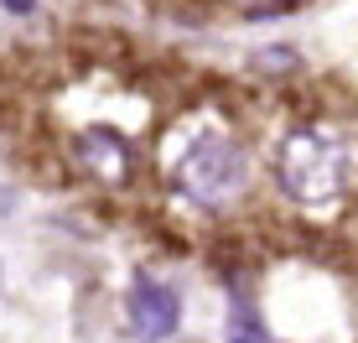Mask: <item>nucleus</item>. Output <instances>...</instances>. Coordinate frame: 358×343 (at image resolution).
<instances>
[{
    "label": "nucleus",
    "instance_id": "obj_5",
    "mask_svg": "<svg viewBox=\"0 0 358 343\" xmlns=\"http://www.w3.org/2000/svg\"><path fill=\"white\" fill-rule=\"evenodd\" d=\"M229 343H275V333L260 323V312H250L239 302V307L229 312Z\"/></svg>",
    "mask_w": 358,
    "mask_h": 343
},
{
    "label": "nucleus",
    "instance_id": "obj_4",
    "mask_svg": "<svg viewBox=\"0 0 358 343\" xmlns=\"http://www.w3.org/2000/svg\"><path fill=\"white\" fill-rule=\"evenodd\" d=\"M73 162H78V172L89 182H99V188H125V182L135 177V146L125 130L115 125H89L73 136Z\"/></svg>",
    "mask_w": 358,
    "mask_h": 343
},
{
    "label": "nucleus",
    "instance_id": "obj_3",
    "mask_svg": "<svg viewBox=\"0 0 358 343\" xmlns=\"http://www.w3.org/2000/svg\"><path fill=\"white\" fill-rule=\"evenodd\" d=\"M125 317H130L135 338L166 343L182 328V297H177V286L162 281V276H151V271H135L130 276V291H125Z\"/></svg>",
    "mask_w": 358,
    "mask_h": 343
},
{
    "label": "nucleus",
    "instance_id": "obj_2",
    "mask_svg": "<svg viewBox=\"0 0 358 343\" xmlns=\"http://www.w3.org/2000/svg\"><path fill=\"white\" fill-rule=\"evenodd\" d=\"M166 182L182 203L203 208V214H218L244 192L250 182V156H244L239 136L213 115H197L192 125L177 130L166 151Z\"/></svg>",
    "mask_w": 358,
    "mask_h": 343
},
{
    "label": "nucleus",
    "instance_id": "obj_6",
    "mask_svg": "<svg viewBox=\"0 0 358 343\" xmlns=\"http://www.w3.org/2000/svg\"><path fill=\"white\" fill-rule=\"evenodd\" d=\"M0 6H6V10H10V16H27V10L36 6V0H0Z\"/></svg>",
    "mask_w": 358,
    "mask_h": 343
},
{
    "label": "nucleus",
    "instance_id": "obj_1",
    "mask_svg": "<svg viewBox=\"0 0 358 343\" xmlns=\"http://www.w3.org/2000/svg\"><path fill=\"white\" fill-rule=\"evenodd\" d=\"M275 188L301 214H332L353 192V146L322 120H296L275 141Z\"/></svg>",
    "mask_w": 358,
    "mask_h": 343
}]
</instances>
